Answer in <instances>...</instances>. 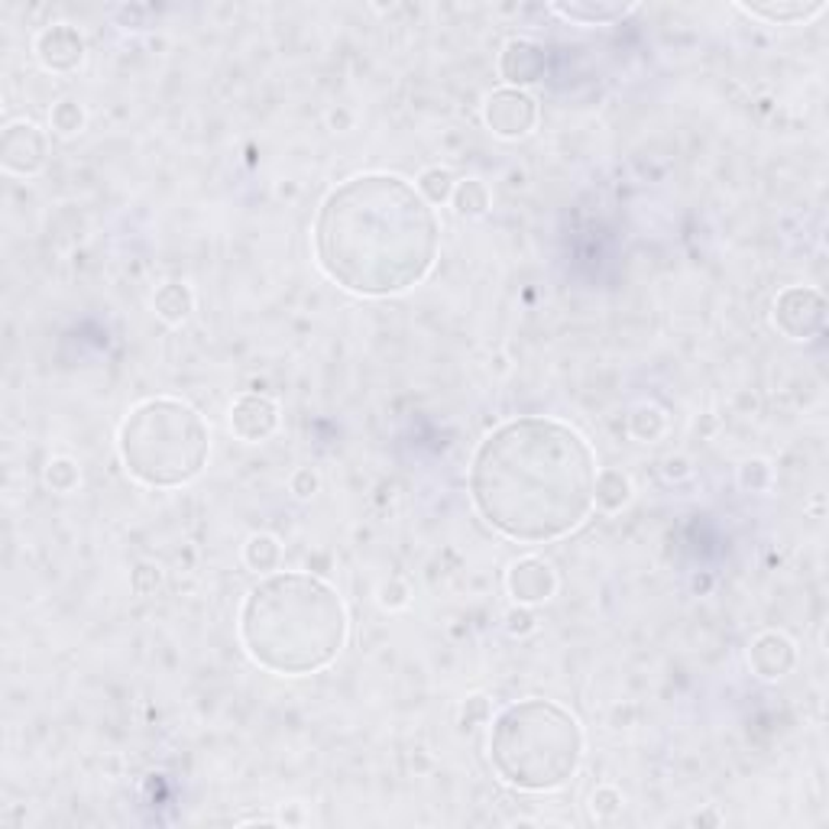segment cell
<instances>
[{"instance_id": "1", "label": "cell", "mask_w": 829, "mask_h": 829, "mask_svg": "<svg viewBox=\"0 0 829 829\" xmlns=\"http://www.w3.org/2000/svg\"><path fill=\"white\" fill-rule=\"evenodd\" d=\"M596 451L567 422L519 415L493 428L470 461V502L509 542L548 545L593 512Z\"/></svg>"}, {"instance_id": "2", "label": "cell", "mask_w": 829, "mask_h": 829, "mask_svg": "<svg viewBox=\"0 0 829 829\" xmlns=\"http://www.w3.org/2000/svg\"><path fill=\"white\" fill-rule=\"evenodd\" d=\"M311 237L321 273L360 298H392L422 285L441 253L435 208L392 173H360L331 188Z\"/></svg>"}, {"instance_id": "3", "label": "cell", "mask_w": 829, "mask_h": 829, "mask_svg": "<svg viewBox=\"0 0 829 829\" xmlns=\"http://www.w3.org/2000/svg\"><path fill=\"white\" fill-rule=\"evenodd\" d=\"M237 636L247 658L279 677L328 671L351 639L341 593L305 570L267 573L244 600Z\"/></svg>"}, {"instance_id": "4", "label": "cell", "mask_w": 829, "mask_h": 829, "mask_svg": "<svg viewBox=\"0 0 829 829\" xmlns=\"http://www.w3.org/2000/svg\"><path fill=\"white\" fill-rule=\"evenodd\" d=\"M580 720L542 697L509 703L489 730V765L502 784L522 794H552L567 787L583 761Z\"/></svg>"}, {"instance_id": "5", "label": "cell", "mask_w": 829, "mask_h": 829, "mask_svg": "<svg viewBox=\"0 0 829 829\" xmlns=\"http://www.w3.org/2000/svg\"><path fill=\"white\" fill-rule=\"evenodd\" d=\"M117 454L137 483L179 489L208 466L211 428L185 399L156 395L127 412L117 431Z\"/></svg>"}, {"instance_id": "6", "label": "cell", "mask_w": 829, "mask_h": 829, "mask_svg": "<svg viewBox=\"0 0 829 829\" xmlns=\"http://www.w3.org/2000/svg\"><path fill=\"white\" fill-rule=\"evenodd\" d=\"M771 324L787 341H814L827 328V298L814 285H787L771 305Z\"/></svg>"}, {"instance_id": "7", "label": "cell", "mask_w": 829, "mask_h": 829, "mask_svg": "<svg viewBox=\"0 0 829 829\" xmlns=\"http://www.w3.org/2000/svg\"><path fill=\"white\" fill-rule=\"evenodd\" d=\"M542 107L522 88H496L483 100V123L499 140H525L538 127Z\"/></svg>"}, {"instance_id": "8", "label": "cell", "mask_w": 829, "mask_h": 829, "mask_svg": "<svg viewBox=\"0 0 829 829\" xmlns=\"http://www.w3.org/2000/svg\"><path fill=\"white\" fill-rule=\"evenodd\" d=\"M49 159V140L33 120H13L0 133V166L7 176L33 179L46 169Z\"/></svg>"}, {"instance_id": "9", "label": "cell", "mask_w": 829, "mask_h": 829, "mask_svg": "<svg viewBox=\"0 0 829 829\" xmlns=\"http://www.w3.org/2000/svg\"><path fill=\"white\" fill-rule=\"evenodd\" d=\"M33 52H36V62L46 69V72H56V75H72L85 66L88 59V43L85 36L79 33V26L72 23H52L46 29L36 33L33 39Z\"/></svg>"}, {"instance_id": "10", "label": "cell", "mask_w": 829, "mask_h": 829, "mask_svg": "<svg viewBox=\"0 0 829 829\" xmlns=\"http://www.w3.org/2000/svg\"><path fill=\"white\" fill-rule=\"evenodd\" d=\"M279 422H282L279 402L263 392H244L230 405V431L244 445H260L273 438L279 431Z\"/></svg>"}, {"instance_id": "11", "label": "cell", "mask_w": 829, "mask_h": 829, "mask_svg": "<svg viewBox=\"0 0 829 829\" xmlns=\"http://www.w3.org/2000/svg\"><path fill=\"white\" fill-rule=\"evenodd\" d=\"M506 590L519 606H542L557 593V570L545 557H519L506 570Z\"/></svg>"}, {"instance_id": "12", "label": "cell", "mask_w": 829, "mask_h": 829, "mask_svg": "<svg viewBox=\"0 0 829 829\" xmlns=\"http://www.w3.org/2000/svg\"><path fill=\"white\" fill-rule=\"evenodd\" d=\"M745 661H748V667L758 680H781L797 664V646L784 632L768 629V632H761L748 642Z\"/></svg>"}, {"instance_id": "13", "label": "cell", "mask_w": 829, "mask_h": 829, "mask_svg": "<svg viewBox=\"0 0 829 829\" xmlns=\"http://www.w3.org/2000/svg\"><path fill=\"white\" fill-rule=\"evenodd\" d=\"M496 69L506 79V88H522L525 92V85L542 82V75L548 69V56L532 39H509L499 52Z\"/></svg>"}, {"instance_id": "14", "label": "cell", "mask_w": 829, "mask_h": 829, "mask_svg": "<svg viewBox=\"0 0 829 829\" xmlns=\"http://www.w3.org/2000/svg\"><path fill=\"white\" fill-rule=\"evenodd\" d=\"M554 16L577 23V26H613L639 13V3H616V0H570V3H552L548 7Z\"/></svg>"}, {"instance_id": "15", "label": "cell", "mask_w": 829, "mask_h": 829, "mask_svg": "<svg viewBox=\"0 0 829 829\" xmlns=\"http://www.w3.org/2000/svg\"><path fill=\"white\" fill-rule=\"evenodd\" d=\"M738 13L751 20H765L771 26H794L810 23L827 10V0H768V3H736Z\"/></svg>"}, {"instance_id": "16", "label": "cell", "mask_w": 829, "mask_h": 829, "mask_svg": "<svg viewBox=\"0 0 829 829\" xmlns=\"http://www.w3.org/2000/svg\"><path fill=\"white\" fill-rule=\"evenodd\" d=\"M629 502H632V479H629V473L613 470V466L600 470L596 473V486H593V509H600L606 516H616Z\"/></svg>"}, {"instance_id": "17", "label": "cell", "mask_w": 829, "mask_h": 829, "mask_svg": "<svg viewBox=\"0 0 829 829\" xmlns=\"http://www.w3.org/2000/svg\"><path fill=\"white\" fill-rule=\"evenodd\" d=\"M153 311L163 324L179 328L188 321V315L194 311V292L185 282H163L153 295Z\"/></svg>"}, {"instance_id": "18", "label": "cell", "mask_w": 829, "mask_h": 829, "mask_svg": "<svg viewBox=\"0 0 829 829\" xmlns=\"http://www.w3.org/2000/svg\"><path fill=\"white\" fill-rule=\"evenodd\" d=\"M244 564H247L250 570L263 573V577L279 570V564H282V545H279L276 535H270V532L250 535L247 545H244Z\"/></svg>"}, {"instance_id": "19", "label": "cell", "mask_w": 829, "mask_h": 829, "mask_svg": "<svg viewBox=\"0 0 829 829\" xmlns=\"http://www.w3.org/2000/svg\"><path fill=\"white\" fill-rule=\"evenodd\" d=\"M418 194L431 204V208H438V204H448L451 198H454V188H458V176L451 173V169H445V166H431V169H425L422 176H418Z\"/></svg>"}, {"instance_id": "20", "label": "cell", "mask_w": 829, "mask_h": 829, "mask_svg": "<svg viewBox=\"0 0 829 829\" xmlns=\"http://www.w3.org/2000/svg\"><path fill=\"white\" fill-rule=\"evenodd\" d=\"M451 204H454V211H458L461 217H483V214L489 211V204H493V194H489L486 182H479V179H463V182H458V188H454Z\"/></svg>"}, {"instance_id": "21", "label": "cell", "mask_w": 829, "mask_h": 829, "mask_svg": "<svg viewBox=\"0 0 829 829\" xmlns=\"http://www.w3.org/2000/svg\"><path fill=\"white\" fill-rule=\"evenodd\" d=\"M629 431H632V438L636 441H658L664 431H667V415L658 408V405H639L632 415H629Z\"/></svg>"}, {"instance_id": "22", "label": "cell", "mask_w": 829, "mask_h": 829, "mask_svg": "<svg viewBox=\"0 0 829 829\" xmlns=\"http://www.w3.org/2000/svg\"><path fill=\"white\" fill-rule=\"evenodd\" d=\"M49 120H52V130H56L59 137H75V133L85 130V120H88V117H85V107H82L79 100L66 97V100H59V104L52 107Z\"/></svg>"}, {"instance_id": "23", "label": "cell", "mask_w": 829, "mask_h": 829, "mask_svg": "<svg viewBox=\"0 0 829 829\" xmlns=\"http://www.w3.org/2000/svg\"><path fill=\"white\" fill-rule=\"evenodd\" d=\"M46 483L56 493H72L82 483V470H79V463L72 461V458H52V461L46 463Z\"/></svg>"}, {"instance_id": "24", "label": "cell", "mask_w": 829, "mask_h": 829, "mask_svg": "<svg viewBox=\"0 0 829 829\" xmlns=\"http://www.w3.org/2000/svg\"><path fill=\"white\" fill-rule=\"evenodd\" d=\"M771 483H774V470H771V463L768 461L751 458V461H745L738 466V486H742V489H748V493H765V489H771Z\"/></svg>"}, {"instance_id": "25", "label": "cell", "mask_w": 829, "mask_h": 829, "mask_svg": "<svg viewBox=\"0 0 829 829\" xmlns=\"http://www.w3.org/2000/svg\"><path fill=\"white\" fill-rule=\"evenodd\" d=\"M590 810H593L596 817L609 820V817H616V814L623 810V794H619L613 784H603V787H596V791H593V797H590Z\"/></svg>"}, {"instance_id": "26", "label": "cell", "mask_w": 829, "mask_h": 829, "mask_svg": "<svg viewBox=\"0 0 829 829\" xmlns=\"http://www.w3.org/2000/svg\"><path fill=\"white\" fill-rule=\"evenodd\" d=\"M288 489H292V496L295 499H311L315 493H318V473L311 470V466H298L292 476H288Z\"/></svg>"}, {"instance_id": "27", "label": "cell", "mask_w": 829, "mask_h": 829, "mask_svg": "<svg viewBox=\"0 0 829 829\" xmlns=\"http://www.w3.org/2000/svg\"><path fill=\"white\" fill-rule=\"evenodd\" d=\"M506 629H509V636H532L535 629H538V623H535V613H532V606H519L516 603V609H509V616H506Z\"/></svg>"}, {"instance_id": "28", "label": "cell", "mask_w": 829, "mask_h": 829, "mask_svg": "<svg viewBox=\"0 0 829 829\" xmlns=\"http://www.w3.org/2000/svg\"><path fill=\"white\" fill-rule=\"evenodd\" d=\"M461 720H463V726H466V730L489 723V700H486L483 694H476V697H466V703H463V710H461Z\"/></svg>"}, {"instance_id": "29", "label": "cell", "mask_w": 829, "mask_h": 829, "mask_svg": "<svg viewBox=\"0 0 829 829\" xmlns=\"http://www.w3.org/2000/svg\"><path fill=\"white\" fill-rule=\"evenodd\" d=\"M379 606L382 609H405L408 606V587L402 580H389L379 587Z\"/></svg>"}, {"instance_id": "30", "label": "cell", "mask_w": 829, "mask_h": 829, "mask_svg": "<svg viewBox=\"0 0 829 829\" xmlns=\"http://www.w3.org/2000/svg\"><path fill=\"white\" fill-rule=\"evenodd\" d=\"M130 587H133V593H137V596H150V593L159 587V567H153V564H140V567L133 570V577H130Z\"/></svg>"}, {"instance_id": "31", "label": "cell", "mask_w": 829, "mask_h": 829, "mask_svg": "<svg viewBox=\"0 0 829 829\" xmlns=\"http://www.w3.org/2000/svg\"><path fill=\"white\" fill-rule=\"evenodd\" d=\"M694 470H690V461L687 458H667L664 461V476L667 479H687Z\"/></svg>"}, {"instance_id": "32", "label": "cell", "mask_w": 829, "mask_h": 829, "mask_svg": "<svg viewBox=\"0 0 829 829\" xmlns=\"http://www.w3.org/2000/svg\"><path fill=\"white\" fill-rule=\"evenodd\" d=\"M694 824H720V817H717V814H703V817H697Z\"/></svg>"}]
</instances>
